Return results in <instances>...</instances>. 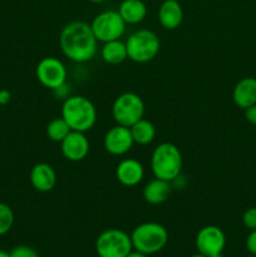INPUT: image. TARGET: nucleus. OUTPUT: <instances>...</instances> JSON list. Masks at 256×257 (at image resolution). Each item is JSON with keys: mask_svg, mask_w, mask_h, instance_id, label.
<instances>
[{"mask_svg": "<svg viewBox=\"0 0 256 257\" xmlns=\"http://www.w3.org/2000/svg\"><path fill=\"white\" fill-rule=\"evenodd\" d=\"M128 59L138 64H145L155 59L160 53L161 42L155 32L140 29L132 33L125 42Z\"/></svg>", "mask_w": 256, "mask_h": 257, "instance_id": "39448f33", "label": "nucleus"}, {"mask_svg": "<svg viewBox=\"0 0 256 257\" xmlns=\"http://www.w3.org/2000/svg\"><path fill=\"white\" fill-rule=\"evenodd\" d=\"M0 257H10V252L4 250H0Z\"/></svg>", "mask_w": 256, "mask_h": 257, "instance_id": "c85d7f7f", "label": "nucleus"}, {"mask_svg": "<svg viewBox=\"0 0 256 257\" xmlns=\"http://www.w3.org/2000/svg\"><path fill=\"white\" fill-rule=\"evenodd\" d=\"M143 198L150 205H162L171 195V185L168 181L156 178L150 181L143 188Z\"/></svg>", "mask_w": 256, "mask_h": 257, "instance_id": "f3484780", "label": "nucleus"}, {"mask_svg": "<svg viewBox=\"0 0 256 257\" xmlns=\"http://www.w3.org/2000/svg\"><path fill=\"white\" fill-rule=\"evenodd\" d=\"M30 183L38 192H50L57 185V173L48 163H37L30 171Z\"/></svg>", "mask_w": 256, "mask_h": 257, "instance_id": "4468645a", "label": "nucleus"}, {"mask_svg": "<svg viewBox=\"0 0 256 257\" xmlns=\"http://www.w3.org/2000/svg\"><path fill=\"white\" fill-rule=\"evenodd\" d=\"M245 118L248 123L256 125V104L251 105V107L245 109Z\"/></svg>", "mask_w": 256, "mask_h": 257, "instance_id": "a878e982", "label": "nucleus"}, {"mask_svg": "<svg viewBox=\"0 0 256 257\" xmlns=\"http://www.w3.org/2000/svg\"><path fill=\"white\" fill-rule=\"evenodd\" d=\"M12 100V93L8 89L0 90V105H7Z\"/></svg>", "mask_w": 256, "mask_h": 257, "instance_id": "bb28decb", "label": "nucleus"}, {"mask_svg": "<svg viewBox=\"0 0 256 257\" xmlns=\"http://www.w3.org/2000/svg\"><path fill=\"white\" fill-rule=\"evenodd\" d=\"M158 20L165 29H177L183 22L182 5L178 0H165L158 9Z\"/></svg>", "mask_w": 256, "mask_h": 257, "instance_id": "2eb2a0df", "label": "nucleus"}, {"mask_svg": "<svg viewBox=\"0 0 256 257\" xmlns=\"http://www.w3.org/2000/svg\"><path fill=\"white\" fill-rule=\"evenodd\" d=\"M248 257H256V255H251V256H248Z\"/></svg>", "mask_w": 256, "mask_h": 257, "instance_id": "473e14b6", "label": "nucleus"}, {"mask_svg": "<svg viewBox=\"0 0 256 257\" xmlns=\"http://www.w3.org/2000/svg\"><path fill=\"white\" fill-rule=\"evenodd\" d=\"M132 250L131 235L119 228L103 231L95 241V252L98 257H127Z\"/></svg>", "mask_w": 256, "mask_h": 257, "instance_id": "0eeeda50", "label": "nucleus"}, {"mask_svg": "<svg viewBox=\"0 0 256 257\" xmlns=\"http://www.w3.org/2000/svg\"><path fill=\"white\" fill-rule=\"evenodd\" d=\"M112 115L117 124L131 128L145 115V102L136 93H122L113 102Z\"/></svg>", "mask_w": 256, "mask_h": 257, "instance_id": "423d86ee", "label": "nucleus"}, {"mask_svg": "<svg viewBox=\"0 0 256 257\" xmlns=\"http://www.w3.org/2000/svg\"><path fill=\"white\" fill-rule=\"evenodd\" d=\"M125 23L118 10H105L99 13L90 23L93 33L98 42L107 43L117 40L124 34Z\"/></svg>", "mask_w": 256, "mask_h": 257, "instance_id": "6e6552de", "label": "nucleus"}, {"mask_svg": "<svg viewBox=\"0 0 256 257\" xmlns=\"http://www.w3.org/2000/svg\"><path fill=\"white\" fill-rule=\"evenodd\" d=\"M131 240L133 250L150 256L165 248L168 242V232L161 223L145 222L135 227L131 233Z\"/></svg>", "mask_w": 256, "mask_h": 257, "instance_id": "20e7f679", "label": "nucleus"}, {"mask_svg": "<svg viewBox=\"0 0 256 257\" xmlns=\"http://www.w3.org/2000/svg\"><path fill=\"white\" fill-rule=\"evenodd\" d=\"M183 160L177 146L170 142H163L153 150L151 157V168L156 178L172 182L182 171Z\"/></svg>", "mask_w": 256, "mask_h": 257, "instance_id": "7ed1b4c3", "label": "nucleus"}, {"mask_svg": "<svg viewBox=\"0 0 256 257\" xmlns=\"http://www.w3.org/2000/svg\"><path fill=\"white\" fill-rule=\"evenodd\" d=\"M10 257H40L39 253L30 246L20 245L10 251Z\"/></svg>", "mask_w": 256, "mask_h": 257, "instance_id": "5701e85b", "label": "nucleus"}, {"mask_svg": "<svg viewBox=\"0 0 256 257\" xmlns=\"http://www.w3.org/2000/svg\"><path fill=\"white\" fill-rule=\"evenodd\" d=\"M37 79L43 87L55 90L65 84L68 77L64 63L55 57H45L38 63L35 69Z\"/></svg>", "mask_w": 256, "mask_h": 257, "instance_id": "1a4fd4ad", "label": "nucleus"}, {"mask_svg": "<svg viewBox=\"0 0 256 257\" xmlns=\"http://www.w3.org/2000/svg\"><path fill=\"white\" fill-rule=\"evenodd\" d=\"M70 132L72 130L62 117L54 118L47 125V136L53 142L60 143Z\"/></svg>", "mask_w": 256, "mask_h": 257, "instance_id": "412c9836", "label": "nucleus"}, {"mask_svg": "<svg viewBox=\"0 0 256 257\" xmlns=\"http://www.w3.org/2000/svg\"><path fill=\"white\" fill-rule=\"evenodd\" d=\"M98 40L90 24L85 22H72L65 25L59 35V45L63 54L75 63H87L97 53Z\"/></svg>", "mask_w": 256, "mask_h": 257, "instance_id": "f257e3e1", "label": "nucleus"}, {"mask_svg": "<svg viewBox=\"0 0 256 257\" xmlns=\"http://www.w3.org/2000/svg\"><path fill=\"white\" fill-rule=\"evenodd\" d=\"M89 141L85 133L72 131L64 140L60 142V151L63 156L70 162H80L89 153Z\"/></svg>", "mask_w": 256, "mask_h": 257, "instance_id": "f8f14e48", "label": "nucleus"}, {"mask_svg": "<svg viewBox=\"0 0 256 257\" xmlns=\"http://www.w3.org/2000/svg\"><path fill=\"white\" fill-rule=\"evenodd\" d=\"M232 100L243 110L256 104V78L246 77L238 80L232 90Z\"/></svg>", "mask_w": 256, "mask_h": 257, "instance_id": "dca6fc26", "label": "nucleus"}, {"mask_svg": "<svg viewBox=\"0 0 256 257\" xmlns=\"http://www.w3.org/2000/svg\"><path fill=\"white\" fill-rule=\"evenodd\" d=\"M212 257H223V255H222V253H217V255H215V256H212Z\"/></svg>", "mask_w": 256, "mask_h": 257, "instance_id": "2f4dec72", "label": "nucleus"}, {"mask_svg": "<svg viewBox=\"0 0 256 257\" xmlns=\"http://www.w3.org/2000/svg\"><path fill=\"white\" fill-rule=\"evenodd\" d=\"M14 212L7 203L0 202V236H4L12 230L14 225Z\"/></svg>", "mask_w": 256, "mask_h": 257, "instance_id": "4be33fe9", "label": "nucleus"}, {"mask_svg": "<svg viewBox=\"0 0 256 257\" xmlns=\"http://www.w3.org/2000/svg\"><path fill=\"white\" fill-rule=\"evenodd\" d=\"M226 245V236L220 227L213 225L205 226L196 236V248L200 253L212 257L222 253Z\"/></svg>", "mask_w": 256, "mask_h": 257, "instance_id": "9d476101", "label": "nucleus"}, {"mask_svg": "<svg viewBox=\"0 0 256 257\" xmlns=\"http://www.w3.org/2000/svg\"><path fill=\"white\" fill-rule=\"evenodd\" d=\"M115 177L120 185L125 187H135L142 182L145 177V168L140 161L135 158H125L118 163L115 168Z\"/></svg>", "mask_w": 256, "mask_h": 257, "instance_id": "ddd939ff", "label": "nucleus"}, {"mask_svg": "<svg viewBox=\"0 0 256 257\" xmlns=\"http://www.w3.org/2000/svg\"><path fill=\"white\" fill-rule=\"evenodd\" d=\"M242 223L248 230H256V207H250L243 212Z\"/></svg>", "mask_w": 256, "mask_h": 257, "instance_id": "b1692460", "label": "nucleus"}, {"mask_svg": "<svg viewBox=\"0 0 256 257\" xmlns=\"http://www.w3.org/2000/svg\"><path fill=\"white\" fill-rule=\"evenodd\" d=\"M191 257H207V256H205V255H202V253H196V255H192Z\"/></svg>", "mask_w": 256, "mask_h": 257, "instance_id": "7c9ffc66", "label": "nucleus"}, {"mask_svg": "<svg viewBox=\"0 0 256 257\" xmlns=\"http://www.w3.org/2000/svg\"><path fill=\"white\" fill-rule=\"evenodd\" d=\"M118 13L125 24H138L147 17V7L142 0H123Z\"/></svg>", "mask_w": 256, "mask_h": 257, "instance_id": "a211bd4d", "label": "nucleus"}, {"mask_svg": "<svg viewBox=\"0 0 256 257\" xmlns=\"http://www.w3.org/2000/svg\"><path fill=\"white\" fill-rule=\"evenodd\" d=\"M127 257H148V255H146V253L143 252H140V251L132 250V252H131Z\"/></svg>", "mask_w": 256, "mask_h": 257, "instance_id": "cd10ccee", "label": "nucleus"}, {"mask_svg": "<svg viewBox=\"0 0 256 257\" xmlns=\"http://www.w3.org/2000/svg\"><path fill=\"white\" fill-rule=\"evenodd\" d=\"M130 130L136 145L147 146L150 143H152L156 138L155 124L151 120L145 119V118L136 122Z\"/></svg>", "mask_w": 256, "mask_h": 257, "instance_id": "aec40b11", "label": "nucleus"}, {"mask_svg": "<svg viewBox=\"0 0 256 257\" xmlns=\"http://www.w3.org/2000/svg\"><path fill=\"white\" fill-rule=\"evenodd\" d=\"M62 118L72 131L88 132L97 122V109L88 98L83 95H69L62 105Z\"/></svg>", "mask_w": 256, "mask_h": 257, "instance_id": "f03ea898", "label": "nucleus"}, {"mask_svg": "<svg viewBox=\"0 0 256 257\" xmlns=\"http://www.w3.org/2000/svg\"><path fill=\"white\" fill-rule=\"evenodd\" d=\"M246 248L251 255H256V230H251L246 238Z\"/></svg>", "mask_w": 256, "mask_h": 257, "instance_id": "393cba45", "label": "nucleus"}, {"mask_svg": "<svg viewBox=\"0 0 256 257\" xmlns=\"http://www.w3.org/2000/svg\"><path fill=\"white\" fill-rule=\"evenodd\" d=\"M88 2H90V3H95V4H99V3L105 2V0H88Z\"/></svg>", "mask_w": 256, "mask_h": 257, "instance_id": "c756f323", "label": "nucleus"}, {"mask_svg": "<svg viewBox=\"0 0 256 257\" xmlns=\"http://www.w3.org/2000/svg\"><path fill=\"white\" fill-rule=\"evenodd\" d=\"M135 145L131 130L123 125L115 124L104 136L103 146L104 150L112 156H123L130 152Z\"/></svg>", "mask_w": 256, "mask_h": 257, "instance_id": "9b49d317", "label": "nucleus"}, {"mask_svg": "<svg viewBox=\"0 0 256 257\" xmlns=\"http://www.w3.org/2000/svg\"><path fill=\"white\" fill-rule=\"evenodd\" d=\"M100 55L102 59L104 60L107 64L110 65H118L122 64L124 60L128 59V53L125 43L122 42L120 39L110 40L103 44L102 49H100Z\"/></svg>", "mask_w": 256, "mask_h": 257, "instance_id": "6ab92c4d", "label": "nucleus"}]
</instances>
